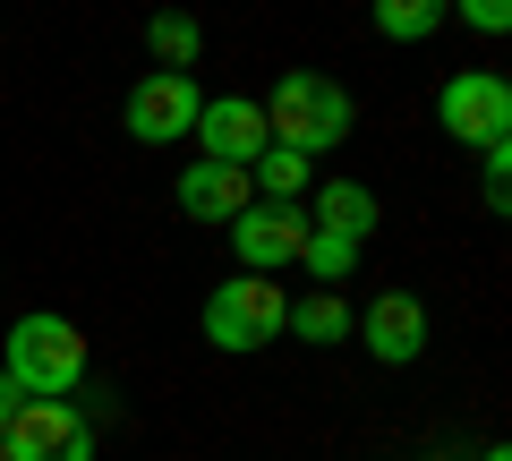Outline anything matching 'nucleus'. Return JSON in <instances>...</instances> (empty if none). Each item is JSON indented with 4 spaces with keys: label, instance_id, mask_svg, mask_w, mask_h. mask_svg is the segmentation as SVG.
<instances>
[{
    "label": "nucleus",
    "instance_id": "nucleus-10",
    "mask_svg": "<svg viewBox=\"0 0 512 461\" xmlns=\"http://www.w3.org/2000/svg\"><path fill=\"white\" fill-rule=\"evenodd\" d=\"M171 197H180V214H188V222H239V214L256 205V188H248V171H222V163H188Z\"/></svg>",
    "mask_w": 512,
    "mask_h": 461
},
{
    "label": "nucleus",
    "instance_id": "nucleus-1",
    "mask_svg": "<svg viewBox=\"0 0 512 461\" xmlns=\"http://www.w3.org/2000/svg\"><path fill=\"white\" fill-rule=\"evenodd\" d=\"M256 111H265V137H274L282 154H299V163H325L350 137V94L333 86V77H316V69H291Z\"/></svg>",
    "mask_w": 512,
    "mask_h": 461
},
{
    "label": "nucleus",
    "instance_id": "nucleus-5",
    "mask_svg": "<svg viewBox=\"0 0 512 461\" xmlns=\"http://www.w3.org/2000/svg\"><path fill=\"white\" fill-rule=\"evenodd\" d=\"M197 111H205V94H197V77H171V69H154V77H137L128 86V137L137 146H180L188 129H197Z\"/></svg>",
    "mask_w": 512,
    "mask_h": 461
},
{
    "label": "nucleus",
    "instance_id": "nucleus-14",
    "mask_svg": "<svg viewBox=\"0 0 512 461\" xmlns=\"http://www.w3.org/2000/svg\"><path fill=\"white\" fill-rule=\"evenodd\" d=\"M359 257H367L359 240H333V231H316V222H308V248H299V265L316 274V291H333V282H342Z\"/></svg>",
    "mask_w": 512,
    "mask_h": 461
},
{
    "label": "nucleus",
    "instance_id": "nucleus-6",
    "mask_svg": "<svg viewBox=\"0 0 512 461\" xmlns=\"http://www.w3.org/2000/svg\"><path fill=\"white\" fill-rule=\"evenodd\" d=\"M299 248H308V205H265V197H256L248 214L231 222L239 274H265V282H274L282 265H299Z\"/></svg>",
    "mask_w": 512,
    "mask_h": 461
},
{
    "label": "nucleus",
    "instance_id": "nucleus-7",
    "mask_svg": "<svg viewBox=\"0 0 512 461\" xmlns=\"http://www.w3.org/2000/svg\"><path fill=\"white\" fill-rule=\"evenodd\" d=\"M0 461H94V427L69 402H26L18 427L0 436Z\"/></svg>",
    "mask_w": 512,
    "mask_h": 461
},
{
    "label": "nucleus",
    "instance_id": "nucleus-19",
    "mask_svg": "<svg viewBox=\"0 0 512 461\" xmlns=\"http://www.w3.org/2000/svg\"><path fill=\"white\" fill-rule=\"evenodd\" d=\"M478 461H512V453H504V444H487V453H478Z\"/></svg>",
    "mask_w": 512,
    "mask_h": 461
},
{
    "label": "nucleus",
    "instance_id": "nucleus-12",
    "mask_svg": "<svg viewBox=\"0 0 512 461\" xmlns=\"http://www.w3.org/2000/svg\"><path fill=\"white\" fill-rule=\"evenodd\" d=\"M282 333H299L308 351H333V342H350V308L333 291H308V299H291V316H282Z\"/></svg>",
    "mask_w": 512,
    "mask_h": 461
},
{
    "label": "nucleus",
    "instance_id": "nucleus-8",
    "mask_svg": "<svg viewBox=\"0 0 512 461\" xmlns=\"http://www.w3.org/2000/svg\"><path fill=\"white\" fill-rule=\"evenodd\" d=\"M350 333L367 342V359L410 368V359L427 351V308H419L410 291H384V299H367V308H350Z\"/></svg>",
    "mask_w": 512,
    "mask_h": 461
},
{
    "label": "nucleus",
    "instance_id": "nucleus-16",
    "mask_svg": "<svg viewBox=\"0 0 512 461\" xmlns=\"http://www.w3.org/2000/svg\"><path fill=\"white\" fill-rule=\"evenodd\" d=\"M512 137H504V146H487V214H504V205H512Z\"/></svg>",
    "mask_w": 512,
    "mask_h": 461
},
{
    "label": "nucleus",
    "instance_id": "nucleus-11",
    "mask_svg": "<svg viewBox=\"0 0 512 461\" xmlns=\"http://www.w3.org/2000/svg\"><path fill=\"white\" fill-rule=\"evenodd\" d=\"M308 197H316V205H308L316 231H333V240H359V248L376 240V197H367L359 180H316Z\"/></svg>",
    "mask_w": 512,
    "mask_h": 461
},
{
    "label": "nucleus",
    "instance_id": "nucleus-2",
    "mask_svg": "<svg viewBox=\"0 0 512 461\" xmlns=\"http://www.w3.org/2000/svg\"><path fill=\"white\" fill-rule=\"evenodd\" d=\"M0 376L26 393V402H69L77 385H86V333L69 325V316H18L9 325V351H0Z\"/></svg>",
    "mask_w": 512,
    "mask_h": 461
},
{
    "label": "nucleus",
    "instance_id": "nucleus-13",
    "mask_svg": "<svg viewBox=\"0 0 512 461\" xmlns=\"http://www.w3.org/2000/svg\"><path fill=\"white\" fill-rule=\"evenodd\" d=\"M146 43H154V60H163L171 77H188V69H197V52H205V35H197V18H180V9H163V18L146 26Z\"/></svg>",
    "mask_w": 512,
    "mask_h": 461
},
{
    "label": "nucleus",
    "instance_id": "nucleus-15",
    "mask_svg": "<svg viewBox=\"0 0 512 461\" xmlns=\"http://www.w3.org/2000/svg\"><path fill=\"white\" fill-rule=\"evenodd\" d=\"M444 18H453L444 0H384V9H376V35H393V43H419V35H436Z\"/></svg>",
    "mask_w": 512,
    "mask_h": 461
},
{
    "label": "nucleus",
    "instance_id": "nucleus-17",
    "mask_svg": "<svg viewBox=\"0 0 512 461\" xmlns=\"http://www.w3.org/2000/svg\"><path fill=\"white\" fill-rule=\"evenodd\" d=\"M461 18H470L478 35H504V26H512V9H504V0H470V9H461Z\"/></svg>",
    "mask_w": 512,
    "mask_h": 461
},
{
    "label": "nucleus",
    "instance_id": "nucleus-18",
    "mask_svg": "<svg viewBox=\"0 0 512 461\" xmlns=\"http://www.w3.org/2000/svg\"><path fill=\"white\" fill-rule=\"evenodd\" d=\"M18 410H26V393L9 385V376H0V436H9V427H18Z\"/></svg>",
    "mask_w": 512,
    "mask_h": 461
},
{
    "label": "nucleus",
    "instance_id": "nucleus-4",
    "mask_svg": "<svg viewBox=\"0 0 512 461\" xmlns=\"http://www.w3.org/2000/svg\"><path fill=\"white\" fill-rule=\"evenodd\" d=\"M436 120H444V137L453 146H504L512 137V86L495 69H470V77H453V86L436 94Z\"/></svg>",
    "mask_w": 512,
    "mask_h": 461
},
{
    "label": "nucleus",
    "instance_id": "nucleus-3",
    "mask_svg": "<svg viewBox=\"0 0 512 461\" xmlns=\"http://www.w3.org/2000/svg\"><path fill=\"white\" fill-rule=\"evenodd\" d=\"M282 316H291V299H282L265 274H231L214 299H205V342L231 351V359H248V351H265V342H282Z\"/></svg>",
    "mask_w": 512,
    "mask_h": 461
},
{
    "label": "nucleus",
    "instance_id": "nucleus-9",
    "mask_svg": "<svg viewBox=\"0 0 512 461\" xmlns=\"http://www.w3.org/2000/svg\"><path fill=\"white\" fill-rule=\"evenodd\" d=\"M197 163H222V171H248L256 154L274 146V137H265V111L248 103V94H214V103L197 111Z\"/></svg>",
    "mask_w": 512,
    "mask_h": 461
}]
</instances>
